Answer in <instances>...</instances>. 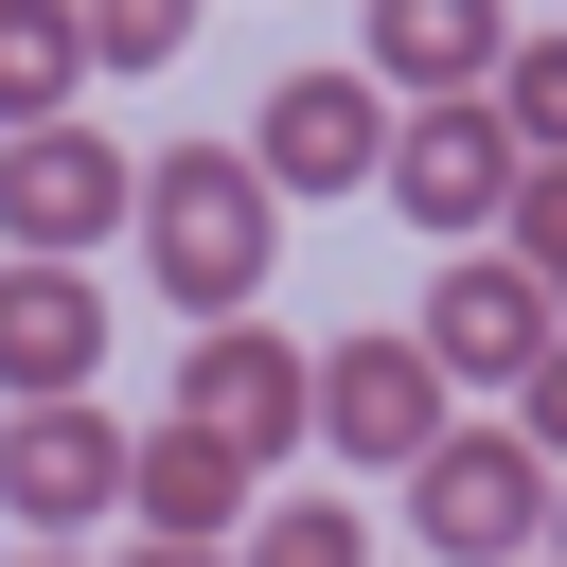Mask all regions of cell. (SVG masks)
<instances>
[{
  "mask_svg": "<svg viewBox=\"0 0 567 567\" xmlns=\"http://www.w3.org/2000/svg\"><path fill=\"white\" fill-rule=\"evenodd\" d=\"M71 71H89V18H18V53H0V106H18V142H35V124H71Z\"/></svg>",
  "mask_w": 567,
  "mask_h": 567,
  "instance_id": "13",
  "label": "cell"
},
{
  "mask_svg": "<svg viewBox=\"0 0 567 567\" xmlns=\"http://www.w3.org/2000/svg\"><path fill=\"white\" fill-rule=\"evenodd\" d=\"M390 106H496V71H514V18H478V0H372V53H354Z\"/></svg>",
  "mask_w": 567,
  "mask_h": 567,
  "instance_id": "10",
  "label": "cell"
},
{
  "mask_svg": "<svg viewBox=\"0 0 567 567\" xmlns=\"http://www.w3.org/2000/svg\"><path fill=\"white\" fill-rule=\"evenodd\" d=\"M177 35H195V18H177V0H106V18H89V71H159V53H177Z\"/></svg>",
  "mask_w": 567,
  "mask_h": 567,
  "instance_id": "17",
  "label": "cell"
},
{
  "mask_svg": "<svg viewBox=\"0 0 567 567\" xmlns=\"http://www.w3.org/2000/svg\"><path fill=\"white\" fill-rule=\"evenodd\" d=\"M248 478H266V461H230L213 425H177V408H159V425H142V496H124V514H142L159 549H248V532H266V514H248Z\"/></svg>",
  "mask_w": 567,
  "mask_h": 567,
  "instance_id": "12",
  "label": "cell"
},
{
  "mask_svg": "<svg viewBox=\"0 0 567 567\" xmlns=\"http://www.w3.org/2000/svg\"><path fill=\"white\" fill-rule=\"evenodd\" d=\"M177 425H213L230 461H284V443H319V354H284L266 319H230V337L177 354Z\"/></svg>",
  "mask_w": 567,
  "mask_h": 567,
  "instance_id": "9",
  "label": "cell"
},
{
  "mask_svg": "<svg viewBox=\"0 0 567 567\" xmlns=\"http://www.w3.org/2000/svg\"><path fill=\"white\" fill-rule=\"evenodd\" d=\"M514 195H532V142H514L496 106H408V142H390V213H408V230H443V266H461V248H496V230H514Z\"/></svg>",
  "mask_w": 567,
  "mask_h": 567,
  "instance_id": "4",
  "label": "cell"
},
{
  "mask_svg": "<svg viewBox=\"0 0 567 567\" xmlns=\"http://www.w3.org/2000/svg\"><path fill=\"white\" fill-rule=\"evenodd\" d=\"M390 142H408V106H390L372 71H284L266 124H248L266 195H390Z\"/></svg>",
  "mask_w": 567,
  "mask_h": 567,
  "instance_id": "5",
  "label": "cell"
},
{
  "mask_svg": "<svg viewBox=\"0 0 567 567\" xmlns=\"http://www.w3.org/2000/svg\"><path fill=\"white\" fill-rule=\"evenodd\" d=\"M266 266H284L266 159H248V142H159V159H142V284H159L195 337H230V319L266 301Z\"/></svg>",
  "mask_w": 567,
  "mask_h": 567,
  "instance_id": "1",
  "label": "cell"
},
{
  "mask_svg": "<svg viewBox=\"0 0 567 567\" xmlns=\"http://www.w3.org/2000/svg\"><path fill=\"white\" fill-rule=\"evenodd\" d=\"M549 567H567V496H549Z\"/></svg>",
  "mask_w": 567,
  "mask_h": 567,
  "instance_id": "20",
  "label": "cell"
},
{
  "mask_svg": "<svg viewBox=\"0 0 567 567\" xmlns=\"http://www.w3.org/2000/svg\"><path fill=\"white\" fill-rule=\"evenodd\" d=\"M319 443L337 461H372V478H425L461 425H443V354L408 337V319H354V337H319Z\"/></svg>",
  "mask_w": 567,
  "mask_h": 567,
  "instance_id": "3",
  "label": "cell"
},
{
  "mask_svg": "<svg viewBox=\"0 0 567 567\" xmlns=\"http://www.w3.org/2000/svg\"><path fill=\"white\" fill-rule=\"evenodd\" d=\"M532 284H549V319H567V159H532V195H514V230H496Z\"/></svg>",
  "mask_w": 567,
  "mask_h": 567,
  "instance_id": "16",
  "label": "cell"
},
{
  "mask_svg": "<svg viewBox=\"0 0 567 567\" xmlns=\"http://www.w3.org/2000/svg\"><path fill=\"white\" fill-rule=\"evenodd\" d=\"M425 354H443V390H532L549 354H567V319H549V284L514 266V248H461L443 284H425V319H408Z\"/></svg>",
  "mask_w": 567,
  "mask_h": 567,
  "instance_id": "7",
  "label": "cell"
},
{
  "mask_svg": "<svg viewBox=\"0 0 567 567\" xmlns=\"http://www.w3.org/2000/svg\"><path fill=\"white\" fill-rule=\"evenodd\" d=\"M514 425H532V443H549V478H567V354H549V372L514 390Z\"/></svg>",
  "mask_w": 567,
  "mask_h": 567,
  "instance_id": "18",
  "label": "cell"
},
{
  "mask_svg": "<svg viewBox=\"0 0 567 567\" xmlns=\"http://www.w3.org/2000/svg\"><path fill=\"white\" fill-rule=\"evenodd\" d=\"M0 496H18L35 549H71L89 514L142 496V425H106V408H18V425H0Z\"/></svg>",
  "mask_w": 567,
  "mask_h": 567,
  "instance_id": "8",
  "label": "cell"
},
{
  "mask_svg": "<svg viewBox=\"0 0 567 567\" xmlns=\"http://www.w3.org/2000/svg\"><path fill=\"white\" fill-rule=\"evenodd\" d=\"M124 567H248V549H159V532H142V549H124Z\"/></svg>",
  "mask_w": 567,
  "mask_h": 567,
  "instance_id": "19",
  "label": "cell"
},
{
  "mask_svg": "<svg viewBox=\"0 0 567 567\" xmlns=\"http://www.w3.org/2000/svg\"><path fill=\"white\" fill-rule=\"evenodd\" d=\"M35 567H71V549H35Z\"/></svg>",
  "mask_w": 567,
  "mask_h": 567,
  "instance_id": "21",
  "label": "cell"
},
{
  "mask_svg": "<svg viewBox=\"0 0 567 567\" xmlns=\"http://www.w3.org/2000/svg\"><path fill=\"white\" fill-rule=\"evenodd\" d=\"M89 354H106V284L89 266H18L0 284V390L18 408H89Z\"/></svg>",
  "mask_w": 567,
  "mask_h": 567,
  "instance_id": "11",
  "label": "cell"
},
{
  "mask_svg": "<svg viewBox=\"0 0 567 567\" xmlns=\"http://www.w3.org/2000/svg\"><path fill=\"white\" fill-rule=\"evenodd\" d=\"M0 230H18V266H89L106 230H142V159L89 124H35V142H0Z\"/></svg>",
  "mask_w": 567,
  "mask_h": 567,
  "instance_id": "6",
  "label": "cell"
},
{
  "mask_svg": "<svg viewBox=\"0 0 567 567\" xmlns=\"http://www.w3.org/2000/svg\"><path fill=\"white\" fill-rule=\"evenodd\" d=\"M496 124H514L532 159H567V35H514V71H496Z\"/></svg>",
  "mask_w": 567,
  "mask_h": 567,
  "instance_id": "14",
  "label": "cell"
},
{
  "mask_svg": "<svg viewBox=\"0 0 567 567\" xmlns=\"http://www.w3.org/2000/svg\"><path fill=\"white\" fill-rule=\"evenodd\" d=\"M549 443L532 425H461L425 478H408V532H425V567H549Z\"/></svg>",
  "mask_w": 567,
  "mask_h": 567,
  "instance_id": "2",
  "label": "cell"
},
{
  "mask_svg": "<svg viewBox=\"0 0 567 567\" xmlns=\"http://www.w3.org/2000/svg\"><path fill=\"white\" fill-rule=\"evenodd\" d=\"M248 567H372V532H354L337 496H284V514L248 532Z\"/></svg>",
  "mask_w": 567,
  "mask_h": 567,
  "instance_id": "15",
  "label": "cell"
}]
</instances>
